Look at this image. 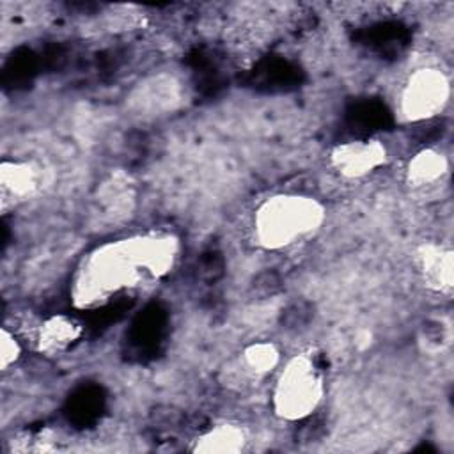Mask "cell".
Masks as SVG:
<instances>
[{"instance_id":"1","label":"cell","mask_w":454,"mask_h":454,"mask_svg":"<svg viewBox=\"0 0 454 454\" xmlns=\"http://www.w3.org/2000/svg\"><path fill=\"white\" fill-rule=\"evenodd\" d=\"M176 243L168 236H138L98 248L76 284L82 305L106 300L112 293L160 277L172 264Z\"/></svg>"},{"instance_id":"2","label":"cell","mask_w":454,"mask_h":454,"mask_svg":"<svg viewBox=\"0 0 454 454\" xmlns=\"http://www.w3.org/2000/svg\"><path fill=\"white\" fill-rule=\"evenodd\" d=\"M325 220V207L309 195L284 193L264 200L254 215V236L266 250H280L314 232Z\"/></svg>"},{"instance_id":"3","label":"cell","mask_w":454,"mask_h":454,"mask_svg":"<svg viewBox=\"0 0 454 454\" xmlns=\"http://www.w3.org/2000/svg\"><path fill=\"white\" fill-rule=\"evenodd\" d=\"M325 383L309 355H296L282 367L273 388V410L280 419L303 420L319 406Z\"/></svg>"},{"instance_id":"4","label":"cell","mask_w":454,"mask_h":454,"mask_svg":"<svg viewBox=\"0 0 454 454\" xmlns=\"http://www.w3.org/2000/svg\"><path fill=\"white\" fill-rule=\"evenodd\" d=\"M449 94V80L438 67H419L401 89L399 112L408 122L429 121L445 108Z\"/></svg>"},{"instance_id":"5","label":"cell","mask_w":454,"mask_h":454,"mask_svg":"<svg viewBox=\"0 0 454 454\" xmlns=\"http://www.w3.org/2000/svg\"><path fill=\"white\" fill-rule=\"evenodd\" d=\"M387 160V147L378 138L346 140L330 151L332 167L346 179H362L383 167Z\"/></svg>"},{"instance_id":"6","label":"cell","mask_w":454,"mask_h":454,"mask_svg":"<svg viewBox=\"0 0 454 454\" xmlns=\"http://www.w3.org/2000/svg\"><path fill=\"white\" fill-rule=\"evenodd\" d=\"M39 186V170L28 161H2L0 188L4 202L23 200Z\"/></svg>"},{"instance_id":"7","label":"cell","mask_w":454,"mask_h":454,"mask_svg":"<svg viewBox=\"0 0 454 454\" xmlns=\"http://www.w3.org/2000/svg\"><path fill=\"white\" fill-rule=\"evenodd\" d=\"M419 266L426 282L438 291L452 287V252L434 243H426L419 248Z\"/></svg>"},{"instance_id":"8","label":"cell","mask_w":454,"mask_h":454,"mask_svg":"<svg viewBox=\"0 0 454 454\" xmlns=\"http://www.w3.org/2000/svg\"><path fill=\"white\" fill-rule=\"evenodd\" d=\"M82 335V325L67 316H51L48 317L37 333L39 349L53 355L67 349Z\"/></svg>"},{"instance_id":"9","label":"cell","mask_w":454,"mask_h":454,"mask_svg":"<svg viewBox=\"0 0 454 454\" xmlns=\"http://www.w3.org/2000/svg\"><path fill=\"white\" fill-rule=\"evenodd\" d=\"M447 170L449 163L442 153H438L436 149H422L410 160L406 176L411 186L431 188L443 179Z\"/></svg>"},{"instance_id":"10","label":"cell","mask_w":454,"mask_h":454,"mask_svg":"<svg viewBox=\"0 0 454 454\" xmlns=\"http://www.w3.org/2000/svg\"><path fill=\"white\" fill-rule=\"evenodd\" d=\"M245 433L234 424H218L195 440V452L206 454H231L239 452L245 447Z\"/></svg>"},{"instance_id":"11","label":"cell","mask_w":454,"mask_h":454,"mask_svg":"<svg viewBox=\"0 0 454 454\" xmlns=\"http://www.w3.org/2000/svg\"><path fill=\"white\" fill-rule=\"evenodd\" d=\"M280 353L273 342L257 340L248 344L239 360V367L243 369L245 376L252 378H262L270 372H273L278 367Z\"/></svg>"},{"instance_id":"12","label":"cell","mask_w":454,"mask_h":454,"mask_svg":"<svg viewBox=\"0 0 454 454\" xmlns=\"http://www.w3.org/2000/svg\"><path fill=\"white\" fill-rule=\"evenodd\" d=\"M420 342L429 353H443L452 342V326L445 317H431L420 330Z\"/></svg>"},{"instance_id":"13","label":"cell","mask_w":454,"mask_h":454,"mask_svg":"<svg viewBox=\"0 0 454 454\" xmlns=\"http://www.w3.org/2000/svg\"><path fill=\"white\" fill-rule=\"evenodd\" d=\"M312 316V303L307 300H296L282 310V325L289 330H303L310 325Z\"/></svg>"},{"instance_id":"14","label":"cell","mask_w":454,"mask_h":454,"mask_svg":"<svg viewBox=\"0 0 454 454\" xmlns=\"http://www.w3.org/2000/svg\"><path fill=\"white\" fill-rule=\"evenodd\" d=\"M20 355H21L20 340L7 328H2V333H0V367H2V371H7L9 365H12L20 358Z\"/></svg>"}]
</instances>
